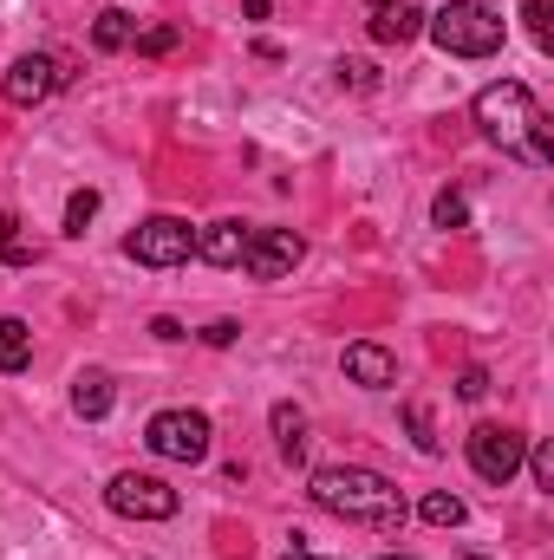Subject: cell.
Segmentation results:
<instances>
[{
    "mask_svg": "<svg viewBox=\"0 0 554 560\" xmlns=\"http://www.w3.org/2000/svg\"><path fill=\"white\" fill-rule=\"evenodd\" d=\"M476 131L489 143H503L509 156H522L529 170H549L554 163V118L535 105V92L522 79H496L476 92Z\"/></svg>",
    "mask_w": 554,
    "mask_h": 560,
    "instance_id": "6da1fadb",
    "label": "cell"
},
{
    "mask_svg": "<svg viewBox=\"0 0 554 560\" xmlns=\"http://www.w3.org/2000/svg\"><path fill=\"white\" fill-rule=\"evenodd\" d=\"M307 495H313V509L346 515V522H366V528H405V515H412L405 495H399V482H385L379 469H359V463L313 469Z\"/></svg>",
    "mask_w": 554,
    "mask_h": 560,
    "instance_id": "7a4b0ae2",
    "label": "cell"
},
{
    "mask_svg": "<svg viewBox=\"0 0 554 560\" xmlns=\"http://www.w3.org/2000/svg\"><path fill=\"white\" fill-rule=\"evenodd\" d=\"M424 33H430L450 59H489V52H503L509 20H503L496 7H483V0H443V7L424 20Z\"/></svg>",
    "mask_w": 554,
    "mask_h": 560,
    "instance_id": "3957f363",
    "label": "cell"
},
{
    "mask_svg": "<svg viewBox=\"0 0 554 560\" xmlns=\"http://www.w3.org/2000/svg\"><path fill=\"white\" fill-rule=\"evenodd\" d=\"M105 502H112V515H125V522H170V515L183 509V495H176L163 476H143V469H118V476L105 482Z\"/></svg>",
    "mask_w": 554,
    "mask_h": 560,
    "instance_id": "277c9868",
    "label": "cell"
},
{
    "mask_svg": "<svg viewBox=\"0 0 554 560\" xmlns=\"http://www.w3.org/2000/svg\"><path fill=\"white\" fill-rule=\"evenodd\" d=\"M125 255H131L138 268H183V261L196 255V229H189L183 215H150V222H138V229L125 235Z\"/></svg>",
    "mask_w": 554,
    "mask_h": 560,
    "instance_id": "5b68a950",
    "label": "cell"
},
{
    "mask_svg": "<svg viewBox=\"0 0 554 560\" xmlns=\"http://www.w3.org/2000/svg\"><path fill=\"white\" fill-rule=\"evenodd\" d=\"M143 443H150V456H163V463H203L209 443H216V430H209L203 411H157V418L143 423Z\"/></svg>",
    "mask_w": 554,
    "mask_h": 560,
    "instance_id": "8992f818",
    "label": "cell"
},
{
    "mask_svg": "<svg viewBox=\"0 0 554 560\" xmlns=\"http://www.w3.org/2000/svg\"><path fill=\"white\" fill-rule=\"evenodd\" d=\"M463 450H470V469H476L483 482H516V469H522V456H529V436L509 430V423H476V430L463 436Z\"/></svg>",
    "mask_w": 554,
    "mask_h": 560,
    "instance_id": "52a82bcc",
    "label": "cell"
},
{
    "mask_svg": "<svg viewBox=\"0 0 554 560\" xmlns=\"http://www.w3.org/2000/svg\"><path fill=\"white\" fill-rule=\"evenodd\" d=\"M307 242L293 229H249V248H242V275L249 280H287L300 268Z\"/></svg>",
    "mask_w": 554,
    "mask_h": 560,
    "instance_id": "ba28073f",
    "label": "cell"
},
{
    "mask_svg": "<svg viewBox=\"0 0 554 560\" xmlns=\"http://www.w3.org/2000/svg\"><path fill=\"white\" fill-rule=\"evenodd\" d=\"M59 85H66V72H59V59H53V52H20V59L7 66V79H0L7 105H20V112L46 105V98H53Z\"/></svg>",
    "mask_w": 554,
    "mask_h": 560,
    "instance_id": "9c48e42d",
    "label": "cell"
},
{
    "mask_svg": "<svg viewBox=\"0 0 554 560\" xmlns=\"http://www.w3.org/2000/svg\"><path fill=\"white\" fill-rule=\"evenodd\" d=\"M339 372H346L353 385H366V392H385V385H399V359H392L385 346H372V339H353V346L339 352Z\"/></svg>",
    "mask_w": 554,
    "mask_h": 560,
    "instance_id": "30bf717a",
    "label": "cell"
},
{
    "mask_svg": "<svg viewBox=\"0 0 554 560\" xmlns=\"http://www.w3.org/2000/svg\"><path fill=\"white\" fill-rule=\"evenodd\" d=\"M112 405H118L112 372H105V365H85V372L72 378V411H79L85 423H99V418H112Z\"/></svg>",
    "mask_w": 554,
    "mask_h": 560,
    "instance_id": "8fae6325",
    "label": "cell"
},
{
    "mask_svg": "<svg viewBox=\"0 0 554 560\" xmlns=\"http://www.w3.org/2000/svg\"><path fill=\"white\" fill-rule=\"evenodd\" d=\"M417 33H424V13L412 0H372V39L379 46H405Z\"/></svg>",
    "mask_w": 554,
    "mask_h": 560,
    "instance_id": "7c38bea8",
    "label": "cell"
},
{
    "mask_svg": "<svg viewBox=\"0 0 554 560\" xmlns=\"http://www.w3.org/2000/svg\"><path fill=\"white\" fill-rule=\"evenodd\" d=\"M242 248H249V222H209V229H196V255L216 261V268H242Z\"/></svg>",
    "mask_w": 554,
    "mask_h": 560,
    "instance_id": "4fadbf2b",
    "label": "cell"
},
{
    "mask_svg": "<svg viewBox=\"0 0 554 560\" xmlns=\"http://www.w3.org/2000/svg\"><path fill=\"white\" fill-rule=\"evenodd\" d=\"M268 423H275V450L287 463H300V456H307V411H300V405H275Z\"/></svg>",
    "mask_w": 554,
    "mask_h": 560,
    "instance_id": "5bb4252c",
    "label": "cell"
},
{
    "mask_svg": "<svg viewBox=\"0 0 554 560\" xmlns=\"http://www.w3.org/2000/svg\"><path fill=\"white\" fill-rule=\"evenodd\" d=\"M131 39H138V20H131L125 7H105V13L92 20V46H99V52H118V46H131Z\"/></svg>",
    "mask_w": 554,
    "mask_h": 560,
    "instance_id": "9a60e30c",
    "label": "cell"
},
{
    "mask_svg": "<svg viewBox=\"0 0 554 560\" xmlns=\"http://www.w3.org/2000/svg\"><path fill=\"white\" fill-rule=\"evenodd\" d=\"M417 515H424L430 528H463V522H470V502L450 495V489H430V495L417 502Z\"/></svg>",
    "mask_w": 554,
    "mask_h": 560,
    "instance_id": "2e32d148",
    "label": "cell"
},
{
    "mask_svg": "<svg viewBox=\"0 0 554 560\" xmlns=\"http://www.w3.org/2000/svg\"><path fill=\"white\" fill-rule=\"evenodd\" d=\"M33 359V332L26 319H0V372H20Z\"/></svg>",
    "mask_w": 554,
    "mask_h": 560,
    "instance_id": "e0dca14e",
    "label": "cell"
},
{
    "mask_svg": "<svg viewBox=\"0 0 554 560\" xmlns=\"http://www.w3.org/2000/svg\"><path fill=\"white\" fill-rule=\"evenodd\" d=\"M405 430H412V443L417 450H424V456H437V450H443V436H437V423H430V405H405Z\"/></svg>",
    "mask_w": 554,
    "mask_h": 560,
    "instance_id": "ac0fdd59",
    "label": "cell"
},
{
    "mask_svg": "<svg viewBox=\"0 0 554 560\" xmlns=\"http://www.w3.org/2000/svg\"><path fill=\"white\" fill-rule=\"evenodd\" d=\"M0 261L7 268H33V248H26V235H20L13 215H0Z\"/></svg>",
    "mask_w": 554,
    "mask_h": 560,
    "instance_id": "d6986e66",
    "label": "cell"
},
{
    "mask_svg": "<svg viewBox=\"0 0 554 560\" xmlns=\"http://www.w3.org/2000/svg\"><path fill=\"white\" fill-rule=\"evenodd\" d=\"M92 215H99V189H72V202H66V235H85Z\"/></svg>",
    "mask_w": 554,
    "mask_h": 560,
    "instance_id": "ffe728a7",
    "label": "cell"
},
{
    "mask_svg": "<svg viewBox=\"0 0 554 560\" xmlns=\"http://www.w3.org/2000/svg\"><path fill=\"white\" fill-rule=\"evenodd\" d=\"M522 20H529V39L549 52V46H554V0H529V7H522Z\"/></svg>",
    "mask_w": 554,
    "mask_h": 560,
    "instance_id": "44dd1931",
    "label": "cell"
},
{
    "mask_svg": "<svg viewBox=\"0 0 554 560\" xmlns=\"http://www.w3.org/2000/svg\"><path fill=\"white\" fill-rule=\"evenodd\" d=\"M430 222H437V229H463V222H470V202H463L457 189H443V196L430 202Z\"/></svg>",
    "mask_w": 554,
    "mask_h": 560,
    "instance_id": "7402d4cb",
    "label": "cell"
},
{
    "mask_svg": "<svg viewBox=\"0 0 554 560\" xmlns=\"http://www.w3.org/2000/svg\"><path fill=\"white\" fill-rule=\"evenodd\" d=\"M176 39H183V33H176V26H150V33H138V39H131V46H138L143 59H157V52H176Z\"/></svg>",
    "mask_w": 554,
    "mask_h": 560,
    "instance_id": "603a6c76",
    "label": "cell"
},
{
    "mask_svg": "<svg viewBox=\"0 0 554 560\" xmlns=\"http://www.w3.org/2000/svg\"><path fill=\"white\" fill-rule=\"evenodd\" d=\"M522 463H529V476H535V489H554V450H549V443H535V450H529Z\"/></svg>",
    "mask_w": 554,
    "mask_h": 560,
    "instance_id": "cb8c5ba5",
    "label": "cell"
},
{
    "mask_svg": "<svg viewBox=\"0 0 554 560\" xmlns=\"http://www.w3.org/2000/svg\"><path fill=\"white\" fill-rule=\"evenodd\" d=\"M483 392H489V372H483V365H463V378H457V398H463V405H476Z\"/></svg>",
    "mask_w": 554,
    "mask_h": 560,
    "instance_id": "d4e9b609",
    "label": "cell"
},
{
    "mask_svg": "<svg viewBox=\"0 0 554 560\" xmlns=\"http://www.w3.org/2000/svg\"><path fill=\"white\" fill-rule=\"evenodd\" d=\"M235 339H242L235 319H209V326H203V346H235Z\"/></svg>",
    "mask_w": 554,
    "mask_h": 560,
    "instance_id": "484cf974",
    "label": "cell"
},
{
    "mask_svg": "<svg viewBox=\"0 0 554 560\" xmlns=\"http://www.w3.org/2000/svg\"><path fill=\"white\" fill-rule=\"evenodd\" d=\"M150 332H157V339H183V326H176L170 313H157V319H150Z\"/></svg>",
    "mask_w": 554,
    "mask_h": 560,
    "instance_id": "4316f807",
    "label": "cell"
},
{
    "mask_svg": "<svg viewBox=\"0 0 554 560\" xmlns=\"http://www.w3.org/2000/svg\"><path fill=\"white\" fill-rule=\"evenodd\" d=\"M280 560H320V555H307V548H287V555H280Z\"/></svg>",
    "mask_w": 554,
    "mask_h": 560,
    "instance_id": "83f0119b",
    "label": "cell"
},
{
    "mask_svg": "<svg viewBox=\"0 0 554 560\" xmlns=\"http://www.w3.org/2000/svg\"><path fill=\"white\" fill-rule=\"evenodd\" d=\"M385 560H412V555H385Z\"/></svg>",
    "mask_w": 554,
    "mask_h": 560,
    "instance_id": "f1b7e54d",
    "label": "cell"
},
{
    "mask_svg": "<svg viewBox=\"0 0 554 560\" xmlns=\"http://www.w3.org/2000/svg\"><path fill=\"white\" fill-rule=\"evenodd\" d=\"M463 560H483V555H463Z\"/></svg>",
    "mask_w": 554,
    "mask_h": 560,
    "instance_id": "f546056e",
    "label": "cell"
}]
</instances>
